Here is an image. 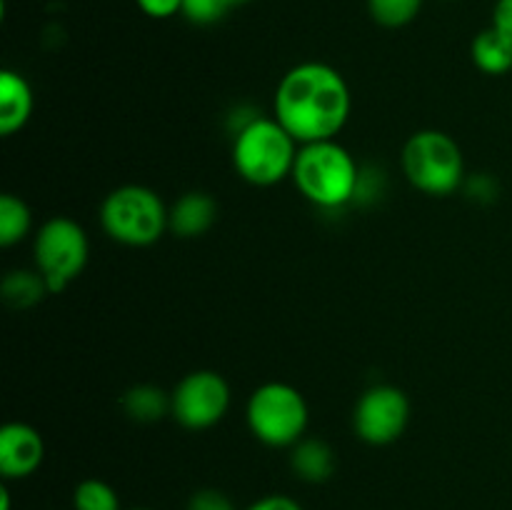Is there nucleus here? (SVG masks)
Segmentation results:
<instances>
[{
	"label": "nucleus",
	"mask_w": 512,
	"mask_h": 510,
	"mask_svg": "<svg viewBox=\"0 0 512 510\" xmlns=\"http://www.w3.org/2000/svg\"><path fill=\"white\" fill-rule=\"evenodd\" d=\"M133 510H148V508H133Z\"/></svg>",
	"instance_id": "nucleus-27"
},
{
	"label": "nucleus",
	"mask_w": 512,
	"mask_h": 510,
	"mask_svg": "<svg viewBox=\"0 0 512 510\" xmlns=\"http://www.w3.org/2000/svg\"><path fill=\"white\" fill-rule=\"evenodd\" d=\"M30 228H33V215L28 205L13 193L0 195V245L10 248L20 243L30 233Z\"/></svg>",
	"instance_id": "nucleus-17"
},
{
	"label": "nucleus",
	"mask_w": 512,
	"mask_h": 510,
	"mask_svg": "<svg viewBox=\"0 0 512 510\" xmlns=\"http://www.w3.org/2000/svg\"><path fill=\"white\" fill-rule=\"evenodd\" d=\"M170 208L145 185H120L105 195L100 205V223L105 235L130 248H145L163 238L168 230Z\"/></svg>",
	"instance_id": "nucleus-4"
},
{
	"label": "nucleus",
	"mask_w": 512,
	"mask_h": 510,
	"mask_svg": "<svg viewBox=\"0 0 512 510\" xmlns=\"http://www.w3.org/2000/svg\"><path fill=\"white\" fill-rule=\"evenodd\" d=\"M230 408V385L215 370H193L170 393V415L188 430H208Z\"/></svg>",
	"instance_id": "nucleus-8"
},
{
	"label": "nucleus",
	"mask_w": 512,
	"mask_h": 510,
	"mask_svg": "<svg viewBox=\"0 0 512 510\" xmlns=\"http://www.w3.org/2000/svg\"><path fill=\"white\" fill-rule=\"evenodd\" d=\"M335 453L325 440L303 438L290 450V468L305 483H325L335 473Z\"/></svg>",
	"instance_id": "nucleus-13"
},
{
	"label": "nucleus",
	"mask_w": 512,
	"mask_h": 510,
	"mask_svg": "<svg viewBox=\"0 0 512 510\" xmlns=\"http://www.w3.org/2000/svg\"><path fill=\"white\" fill-rule=\"evenodd\" d=\"M33 88L25 80V75L15 70L0 73V133H18L33 115Z\"/></svg>",
	"instance_id": "nucleus-12"
},
{
	"label": "nucleus",
	"mask_w": 512,
	"mask_h": 510,
	"mask_svg": "<svg viewBox=\"0 0 512 510\" xmlns=\"http://www.w3.org/2000/svg\"><path fill=\"white\" fill-rule=\"evenodd\" d=\"M245 510H305V508L298 503V500L290 498V495L270 493V495H263V498L253 500Z\"/></svg>",
	"instance_id": "nucleus-23"
},
{
	"label": "nucleus",
	"mask_w": 512,
	"mask_h": 510,
	"mask_svg": "<svg viewBox=\"0 0 512 510\" xmlns=\"http://www.w3.org/2000/svg\"><path fill=\"white\" fill-rule=\"evenodd\" d=\"M45 460L43 435L28 423H5L0 428V475L5 480L30 478Z\"/></svg>",
	"instance_id": "nucleus-10"
},
{
	"label": "nucleus",
	"mask_w": 512,
	"mask_h": 510,
	"mask_svg": "<svg viewBox=\"0 0 512 510\" xmlns=\"http://www.w3.org/2000/svg\"><path fill=\"white\" fill-rule=\"evenodd\" d=\"M73 510H123L120 495L100 478H85L73 490Z\"/></svg>",
	"instance_id": "nucleus-18"
},
{
	"label": "nucleus",
	"mask_w": 512,
	"mask_h": 510,
	"mask_svg": "<svg viewBox=\"0 0 512 510\" xmlns=\"http://www.w3.org/2000/svg\"><path fill=\"white\" fill-rule=\"evenodd\" d=\"M493 28L512 43V0H498L493 8Z\"/></svg>",
	"instance_id": "nucleus-24"
},
{
	"label": "nucleus",
	"mask_w": 512,
	"mask_h": 510,
	"mask_svg": "<svg viewBox=\"0 0 512 510\" xmlns=\"http://www.w3.org/2000/svg\"><path fill=\"white\" fill-rule=\"evenodd\" d=\"M33 255L50 293H63L88 265V235L73 218L55 215L35 233Z\"/></svg>",
	"instance_id": "nucleus-7"
},
{
	"label": "nucleus",
	"mask_w": 512,
	"mask_h": 510,
	"mask_svg": "<svg viewBox=\"0 0 512 510\" xmlns=\"http://www.w3.org/2000/svg\"><path fill=\"white\" fill-rule=\"evenodd\" d=\"M230 3V8H238V5H248V3H253V0H228Z\"/></svg>",
	"instance_id": "nucleus-26"
},
{
	"label": "nucleus",
	"mask_w": 512,
	"mask_h": 510,
	"mask_svg": "<svg viewBox=\"0 0 512 510\" xmlns=\"http://www.w3.org/2000/svg\"><path fill=\"white\" fill-rule=\"evenodd\" d=\"M405 178L425 195H450L460 188L465 160L460 145L443 130H418L400 155Z\"/></svg>",
	"instance_id": "nucleus-5"
},
{
	"label": "nucleus",
	"mask_w": 512,
	"mask_h": 510,
	"mask_svg": "<svg viewBox=\"0 0 512 510\" xmlns=\"http://www.w3.org/2000/svg\"><path fill=\"white\" fill-rule=\"evenodd\" d=\"M3 300L10 308H30V305L40 303L45 293H50L48 283L40 275V270H13L3 278Z\"/></svg>",
	"instance_id": "nucleus-16"
},
{
	"label": "nucleus",
	"mask_w": 512,
	"mask_h": 510,
	"mask_svg": "<svg viewBox=\"0 0 512 510\" xmlns=\"http://www.w3.org/2000/svg\"><path fill=\"white\" fill-rule=\"evenodd\" d=\"M185 510H238V505L233 503L228 493L218 488H203L195 490L188 500V508Z\"/></svg>",
	"instance_id": "nucleus-21"
},
{
	"label": "nucleus",
	"mask_w": 512,
	"mask_h": 510,
	"mask_svg": "<svg viewBox=\"0 0 512 510\" xmlns=\"http://www.w3.org/2000/svg\"><path fill=\"white\" fill-rule=\"evenodd\" d=\"M215 218H218V203L213 195L193 190L170 205L168 230H173L178 238H198L213 228Z\"/></svg>",
	"instance_id": "nucleus-11"
},
{
	"label": "nucleus",
	"mask_w": 512,
	"mask_h": 510,
	"mask_svg": "<svg viewBox=\"0 0 512 510\" xmlns=\"http://www.w3.org/2000/svg\"><path fill=\"white\" fill-rule=\"evenodd\" d=\"M423 0H368L370 18L383 28H405L418 18Z\"/></svg>",
	"instance_id": "nucleus-19"
},
{
	"label": "nucleus",
	"mask_w": 512,
	"mask_h": 510,
	"mask_svg": "<svg viewBox=\"0 0 512 510\" xmlns=\"http://www.w3.org/2000/svg\"><path fill=\"white\" fill-rule=\"evenodd\" d=\"M470 58L485 75H505L512 70V43L490 25L473 38Z\"/></svg>",
	"instance_id": "nucleus-14"
},
{
	"label": "nucleus",
	"mask_w": 512,
	"mask_h": 510,
	"mask_svg": "<svg viewBox=\"0 0 512 510\" xmlns=\"http://www.w3.org/2000/svg\"><path fill=\"white\" fill-rule=\"evenodd\" d=\"M410 423V400L395 385H373L353 410V430L363 443L390 445Z\"/></svg>",
	"instance_id": "nucleus-9"
},
{
	"label": "nucleus",
	"mask_w": 512,
	"mask_h": 510,
	"mask_svg": "<svg viewBox=\"0 0 512 510\" xmlns=\"http://www.w3.org/2000/svg\"><path fill=\"white\" fill-rule=\"evenodd\" d=\"M140 10H143L148 18L155 20H168L173 15L183 13V0H135Z\"/></svg>",
	"instance_id": "nucleus-22"
},
{
	"label": "nucleus",
	"mask_w": 512,
	"mask_h": 510,
	"mask_svg": "<svg viewBox=\"0 0 512 510\" xmlns=\"http://www.w3.org/2000/svg\"><path fill=\"white\" fill-rule=\"evenodd\" d=\"M248 428L268 448H293L305 438L310 410L303 393L288 383H265L253 390L245 408Z\"/></svg>",
	"instance_id": "nucleus-6"
},
{
	"label": "nucleus",
	"mask_w": 512,
	"mask_h": 510,
	"mask_svg": "<svg viewBox=\"0 0 512 510\" xmlns=\"http://www.w3.org/2000/svg\"><path fill=\"white\" fill-rule=\"evenodd\" d=\"M290 178L300 195L325 210L343 208L358 195L360 188L358 163L335 140L300 145Z\"/></svg>",
	"instance_id": "nucleus-2"
},
{
	"label": "nucleus",
	"mask_w": 512,
	"mask_h": 510,
	"mask_svg": "<svg viewBox=\"0 0 512 510\" xmlns=\"http://www.w3.org/2000/svg\"><path fill=\"white\" fill-rule=\"evenodd\" d=\"M0 510H10V493H8V488L0 490Z\"/></svg>",
	"instance_id": "nucleus-25"
},
{
	"label": "nucleus",
	"mask_w": 512,
	"mask_h": 510,
	"mask_svg": "<svg viewBox=\"0 0 512 510\" xmlns=\"http://www.w3.org/2000/svg\"><path fill=\"white\" fill-rule=\"evenodd\" d=\"M300 143L275 118H250L233 140L235 173L250 185L280 183L293 175Z\"/></svg>",
	"instance_id": "nucleus-3"
},
{
	"label": "nucleus",
	"mask_w": 512,
	"mask_h": 510,
	"mask_svg": "<svg viewBox=\"0 0 512 510\" xmlns=\"http://www.w3.org/2000/svg\"><path fill=\"white\" fill-rule=\"evenodd\" d=\"M228 0H183V18L193 25H215L230 13Z\"/></svg>",
	"instance_id": "nucleus-20"
},
{
	"label": "nucleus",
	"mask_w": 512,
	"mask_h": 510,
	"mask_svg": "<svg viewBox=\"0 0 512 510\" xmlns=\"http://www.w3.org/2000/svg\"><path fill=\"white\" fill-rule=\"evenodd\" d=\"M120 405L135 423H158L170 413V393L155 385H135L123 395Z\"/></svg>",
	"instance_id": "nucleus-15"
},
{
	"label": "nucleus",
	"mask_w": 512,
	"mask_h": 510,
	"mask_svg": "<svg viewBox=\"0 0 512 510\" xmlns=\"http://www.w3.org/2000/svg\"><path fill=\"white\" fill-rule=\"evenodd\" d=\"M350 88L328 63H300L280 78L273 118L300 145L335 140L350 118Z\"/></svg>",
	"instance_id": "nucleus-1"
}]
</instances>
